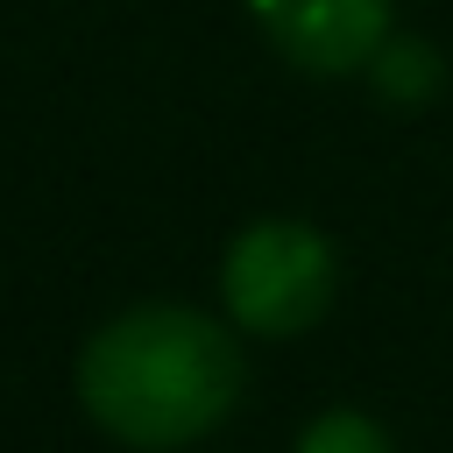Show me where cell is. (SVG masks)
Here are the masks:
<instances>
[{
	"label": "cell",
	"instance_id": "1",
	"mask_svg": "<svg viewBox=\"0 0 453 453\" xmlns=\"http://www.w3.org/2000/svg\"><path fill=\"white\" fill-rule=\"evenodd\" d=\"M241 340L198 304H127L78 347V411L127 453H177L241 403Z\"/></svg>",
	"mask_w": 453,
	"mask_h": 453
},
{
	"label": "cell",
	"instance_id": "2",
	"mask_svg": "<svg viewBox=\"0 0 453 453\" xmlns=\"http://www.w3.org/2000/svg\"><path fill=\"white\" fill-rule=\"evenodd\" d=\"M340 255L311 219L262 212L248 219L219 255V304L255 340H297L333 311Z\"/></svg>",
	"mask_w": 453,
	"mask_h": 453
},
{
	"label": "cell",
	"instance_id": "3",
	"mask_svg": "<svg viewBox=\"0 0 453 453\" xmlns=\"http://www.w3.org/2000/svg\"><path fill=\"white\" fill-rule=\"evenodd\" d=\"M262 42L304 78H361L396 28V0H248Z\"/></svg>",
	"mask_w": 453,
	"mask_h": 453
},
{
	"label": "cell",
	"instance_id": "4",
	"mask_svg": "<svg viewBox=\"0 0 453 453\" xmlns=\"http://www.w3.org/2000/svg\"><path fill=\"white\" fill-rule=\"evenodd\" d=\"M368 85H375L389 106H432L439 85H446V57H439L425 35L389 28V42L368 57Z\"/></svg>",
	"mask_w": 453,
	"mask_h": 453
},
{
	"label": "cell",
	"instance_id": "5",
	"mask_svg": "<svg viewBox=\"0 0 453 453\" xmlns=\"http://www.w3.org/2000/svg\"><path fill=\"white\" fill-rule=\"evenodd\" d=\"M297 453H396L389 432L368 418V411H319L304 432H297Z\"/></svg>",
	"mask_w": 453,
	"mask_h": 453
}]
</instances>
